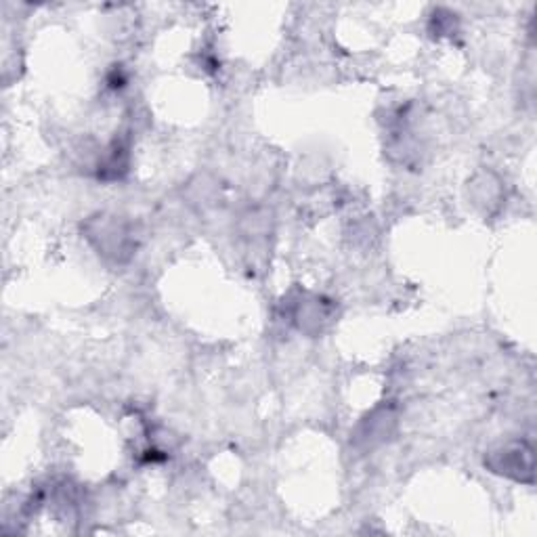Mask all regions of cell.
I'll use <instances>...</instances> for the list:
<instances>
[{
    "instance_id": "obj_2",
    "label": "cell",
    "mask_w": 537,
    "mask_h": 537,
    "mask_svg": "<svg viewBox=\"0 0 537 537\" xmlns=\"http://www.w3.org/2000/svg\"><path fill=\"white\" fill-rule=\"evenodd\" d=\"M485 466L506 479L519 483H533V447L525 441L506 443L500 449L489 451Z\"/></svg>"
},
{
    "instance_id": "obj_4",
    "label": "cell",
    "mask_w": 537,
    "mask_h": 537,
    "mask_svg": "<svg viewBox=\"0 0 537 537\" xmlns=\"http://www.w3.org/2000/svg\"><path fill=\"white\" fill-rule=\"evenodd\" d=\"M128 166L126 147L120 141H114L107 149V154L99 162V177L101 179H118Z\"/></svg>"
},
{
    "instance_id": "obj_1",
    "label": "cell",
    "mask_w": 537,
    "mask_h": 537,
    "mask_svg": "<svg viewBox=\"0 0 537 537\" xmlns=\"http://www.w3.org/2000/svg\"><path fill=\"white\" fill-rule=\"evenodd\" d=\"M84 238L112 263H126L137 250L135 229L118 214H97L84 223Z\"/></svg>"
},
{
    "instance_id": "obj_3",
    "label": "cell",
    "mask_w": 537,
    "mask_h": 537,
    "mask_svg": "<svg viewBox=\"0 0 537 537\" xmlns=\"http://www.w3.org/2000/svg\"><path fill=\"white\" fill-rule=\"evenodd\" d=\"M292 317L300 330H305L309 334H317L330 321V309H328V303H324V300L317 298V296L305 298V300H298L296 311Z\"/></svg>"
}]
</instances>
